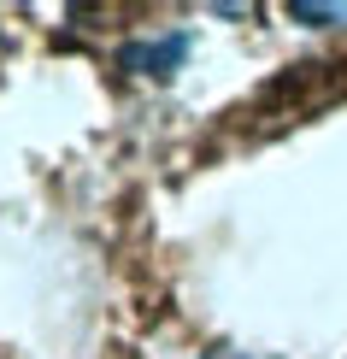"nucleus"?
Listing matches in <instances>:
<instances>
[{
  "instance_id": "1",
  "label": "nucleus",
  "mask_w": 347,
  "mask_h": 359,
  "mask_svg": "<svg viewBox=\"0 0 347 359\" xmlns=\"http://www.w3.org/2000/svg\"><path fill=\"white\" fill-rule=\"evenodd\" d=\"M212 359H241V353H212Z\"/></svg>"
}]
</instances>
